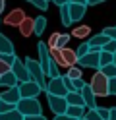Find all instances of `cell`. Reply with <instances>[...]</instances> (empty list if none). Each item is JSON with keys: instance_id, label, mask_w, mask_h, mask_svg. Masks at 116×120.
<instances>
[{"instance_id": "1", "label": "cell", "mask_w": 116, "mask_h": 120, "mask_svg": "<svg viewBox=\"0 0 116 120\" xmlns=\"http://www.w3.org/2000/svg\"><path fill=\"white\" fill-rule=\"evenodd\" d=\"M23 64H25V68H27L29 79H31V81H35V83L41 87V91H45V89H46V76L43 74V70H41V66H39V62L27 56L25 60H23Z\"/></svg>"}, {"instance_id": "2", "label": "cell", "mask_w": 116, "mask_h": 120, "mask_svg": "<svg viewBox=\"0 0 116 120\" xmlns=\"http://www.w3.org/2000/svg\"><path fill=\"white\" fill-rule=\"evenodd\" d=\"M15 110L25 118V116H37L43 114L41 112V103L37 99H19V103L15 105Z\"/></svg>"}, {"instance_id": "3", "label": "cell", "mask_w": 116, "mask_h": 120, "mask_svg": "<svg viewBox=\"0 0 116 120\" xmlns=\"http://www.w3.org/2000/svg\"><path fill=\"white\" fill-rule=\"evenodd\" d=\"M89 87H91V91H93L95 97H108V78H105L99 70L93 74Z\"/></svg>"}, {"instance_id": "4", "label": "cell", "mask_w": 116, "mask_h": 120, "mask_svg": "<svg viewBox=\"0 0 116 120\" xmlns=\"http://www.w3.org/2000/svg\"><path fill=\"white\" fill-rule=\"evenodd\" d=\"M18 89H19V97L21 99H37L41 95V87H39L35 81H23V83H18Z\"/></svg>"}, {"instance_id": "5", "label": "cell", "mask_w": 116, "mask_h": 120, "mask_svg": "<svg viewBox=\"0 0 116 120\" xmlns=\"http://www.w3.org/2000/svg\"><path fill=\"white\" fill-rule=\"evenodd\" d=\"M37 50H39V60H37V62H39V66H41L43 74H45V76H49V68H50L52 58H50V54H49V47H46V43L39 41Z\"/></svg>"}, {"instance_id": "6", "label": "cell", "mask_w": 116, "mask_h": 120, "mask_svg": "<svg viewBox=\"0 0 116 120\" xmlns=\"http://www.w3.org/2000/svg\"><path fill=\"white\" fill-rule=\"evenodd\" d=\"M46 95H54V97H66V87H64V81H62V76L58 78H52L46 81Z\"/></svg>"}, {"instance_id": "7", "label": "cell", "mask_w": 116, "mask_h": 120, "mask_svg": "<svg viewBox=\"0 0 116 120\" xmlns=\"http://www.w3.org/2000/svg\"><path fill=\"white\" fill-rule=\"evenodd\" d=\"M10 72L15 76V79H18V83H23V81H29V74H27V68L25 64H23V60H19L18 56H15V60L12 62L10 66Z\"/></svg>"}, {"instance_id": "8", "label": "cell", "mask_w": 116, "mask_h": 120, "mask_svg": "<svg viewBox=\"0 0 116 120\" xmlns=\"http://www.w3.org/2000/svg\"><path fill=\"white\" fill-rule=\"evenodd\" d=\"M46 101H49V107L54 112V116L58 114H66V109H68V103L64 97H54V95H46Z\"/></svg>"}, {"instance_id": "9", "label": "cell", "mask_w": 116, "mask_h": 120, "mask_svg": "<svg viewBox=\"0 0 116 120\" xmlns=\"http://www.w3.org/2000/svg\"><path fill=\"white\" fill-rule=\"evenodd\" d=\"M99 52L101 50H89L85 56L77 58V64H79L81 68H95V70H99Z\"/></svg>"}, {"instance_id": "10", "label": "cell", "mask_w": 116, "mask_h": 120, "mask_svg": "<svg viewBox=\"0 0 116 120\" xmlns=\"http://www.w3.org/2000/svg\"><path fill=\"white\" fill-rule=\"evenodd\" d=\"M19 99H21V97H19V89H18V85H15V87H10V89H6V91L0 93V101L12 105V107H15V105L19 103Z\"/></svg>"}, {"instance_id": "11", "label": "cell", "mask_w": 116, "mask_h": 120, "mask_svg": "<svg viewBox=\"0 0 116 120\" xmlns=\"http://www.w3.org/2000/svg\"><path fill=\"white\" fill-rule=\"evenodd\" d=\"M23 18H25V12H23L21 8H15V10H12V12L4 18V23L10 25V27H18L21 21H23Z\"/></svg>"}, {"instance_id": "12", "label": "cell", "mask_w": 116, "mask_h": 120, "mask_svg": "<svg viewBox=\"0 0 116 120\" xmlns=\"http://www.w3.org/2000/svg\"><path fill=\"white\" fill-rule=\"evenodd\" d=\"M85 10H87V6L85 4H68V12H70V19L74 21H79L83 16H85Z\"/></svg>"}, {"instance_id": "13", "label": "cell", "mask_w": 116, "mask_h": 120, "mask_svg": "<svg viewBox=\"0 0 116 120\" xmlns=\"http://www.w3.org/2000/svg\"><path fill=\"white\" fill-rule=\"evenodd\" d=\"M60 54H62V60H64V66H66V68H72V66L77 64V56H75V50H74V49L64 47V49H60Z\"/></svg>"}, {"instance_id": "14", "label": "cell", "mask_w": 116, "mask_h": 120, "mask_svg": "<svg viewBox=\"0 0 116 120\" xmlns=\"http://www.w3.org/2000/svg\"><path fill=\"white\" fill-rule=\"evenodd\" d=\"M81 99H83V103H85V107L87 109H95L97 107V103H95V99L97 97L93 95V91H91V87H89V83H85V87L81 89Z\"/></svg>"}, {"instance_id": "15", "label": "cell", "mask_w": 116, "mask_h": 120, "mask_svg": "<svg viewBox=\"0 0 116 120\" xmlns=\"http://www.w3.org/2000/svg\"><path fill=\"white\" fill-rule=\"evenodd\" d=\"M106 43H108V39H106V37H105L103 33H99V35H93L91 39L87 41V45H89V49H91V50H101V49H103Z\"/></svg>"}, {"instance_id": "16", "label": "cell", "mask_w": 116, "mask_h": 120, "mask_svg": "<svg viewBox=\"0 0 116 120\" xmlns=\"http://www.w3.org/2000/svg\"><path fill=\"white\" fill-rule=\"evenodd\" d=\"M66 103H68V107H83L85 109V103L81 99V93H77V91H70L66 93Z\"/></svg>"}, {"instance_id": "17", "label": "cell", "mask_w": 116, "mask_h": 120, "mask_svg": "<svg viewBox=\"0 0 116 120\" xmlns=\"http://www.w3.org/2000/svg\"><path fill=\"white\" fill-rule=\"evenodd\" d=\"M0 54H8V56L15 54L14 52V43L8 39L6 35H2V33H0Z\"/></svg>"}, {"instance_id": "18", "label": "cell", "mask_w": 116, "mask_h": 120, "mask_svg": "<svg viewBox=\"0 0 116 120\" xmlns=\"http://www.w3.org/2000/svg\"><path fill=\"white\" fill-rule=\"evenodd\" d=\"M18 29H19V33L23 35V37H29V35H33V18H23V21L18 25Z\"/></svg>"}, {"instance_id": "19", "label": "cell", "mask_w": 116, "mask_h": 120, "mask_svg": "<svg viewBox=\"0 0 116 120\" xmlns=\"http://www.w3.org/2000/svg\"><path fill=\"white\" fill-rule=\"evenodd\" d=\"M0 85L6 87V89H10V87H15V85H18V79H15V76H14L12 72H6V74L0 76Z\"/></svg>"}, {"instance_id": "20", "label": "cell", "mask_w": 116, "mask_h": 120, "mask_svg": "<svg viewBox=\"0 0 116 120\" xmlns=\"http://www.w3.org/2000/svg\"><path fill=\"white\" fill-rule=\"evenodd\" d=\"M45 27H46V18H43V16L33 18V35H39V37H41L43 31H45Z\"/></svg>"}, {"instance_id": "21", "label": "cell", "mask_w": 116, "mask_h": 120, "mask_svg": "<svg viewBox=\"0 0 116 120\" xmlns=\"http://www.w3.org/2000/svg\"><path fill=\"white\" fill-rule=\"evenodd\" d=\"M66 114H68L70 118H74V120H79V118H83V114H85V109H83V107H68V109H66Z\"/></svg>"}, {"instance_id": "22", "label": "cell", "mask_w": 116, "mask_h": 120, "mask_svg": "<svg viewBox=\"0 0 116 120\" xmlns=\"http://www.w3.org/2000/svg\"><path fill=\"white\" fill-rule=\"evenodd\" d=\"M89 33H91V27L89 25H79V27H75L72 31V35L77 37V39H85V37H89Z\"/></svg>"}, {"instance_id": "23", "label": "cell", "mask_w": 116, "mask_h": 120, "mask_svg": "<svg viewBox=\"0 0 116 120\" xmlns=\"http://www.w3.org/2000/svg\"><path fill=\"white\" fill-rule=\"evenodd\" d=\"M108 64H112V54H110V52L101 50V52H99V68H103V66H108Z\"/></svg>"}, {"instance_id": "24", "label": "cell", "mask_w": 116, "mask_h": 120, "mask_svg": "<svg viewBox=\"0 0 116 120\" xmlns=\"http://www.w3.org/2000/svg\"><path fill=\"white\" fill-rule=\"evenodd\" d=\"M99 72L103 74L105 78H116V66L114 64H108V66H103V68H99Z\"/></svg>"}, {"instance_id": "25", "label": "cell", "mask_w": 116, "mask_h": 120, "mask_svg": "<svg viewBox=\"0 0 116 120\" xmlns=\"http://www.w3.org/2000/svg\"><path fill=\"white\" fill-rule=\"evenodd\" d=\"M60 18H62V23H64V27L72 25V19H70V12H68V4L60 6Z\"/></svg>"}, {"instance_id": "26", "label": "cell", "mask_w": 116, "mask_h": 120, "mask_svg": "<svg viewBox=\"0 0 116 120\" xmlns=\"http://www.w3.org/2000/svg\"><path fill=\"white\" fill-rule=\"evenodd\" d=\"M0 120H23V116L14 109L10 112H2V114H0Z\"/></svg>"}, {"instance_id": "27", "label": "cell", "mask_w": 116, "mask_h": 120, "mask_svg": "<svg viewBox=\"0 0 116 120\" xmlns=\"http://www.w3.org/2000/svg\"><path fill=\"white\" fill-rule=\"evenodd\" d=\"M66 78H70V79H79V78H81V68H77V66H72V68H68Z\"/></svg>"}, {"instance_id": "28", "label": "cell", "mask_w": 116, "mask_h": 120, "mask_svg": "<svg viewBox=\"0 0 116 120\" xmlns=\"http://www.w3.org/2000/svg\"><path fill=\"white\" fill-rule=\"evenodd\" d=\"M68 43H70V35L60 33V35H58V41H56V49H64Z\"/></svg>"}, {"instance_id": "29", "label": "cell", "mask_w": 116, "mask_h": 120, "mask_svg": "<svg viewBox=\"0 0 116 120\" xmlns=\"http://www.w3.org/2000/svg\"><path fill=\"white\" fill-rule=\"evenodd\" d=\"M89 50H91V49H89V45H87V43H81L79 47L75 49V56H77V58H81V56H85V54H87Z\"/></svg>"}, {"instance_id": "30", "label": "cell", "mask_w": 116, "mask_h": 120, "mask_svg": "<svg viewBox=\"0 0 116 120\" xmlns=\"http://www.w3.org/2000/svg\"><path fill=\"white\" fill-rule=\"evenodd\" d=\"M103 35L110 41H116V27H105L103 29Z\"/></svg>"}, {"instance_id": "31", "label": "cell", "mask_w": 116, "mask_h": 120, "mask_svg": "<svg viewBox=\"0 0 116 120\" xmlns=\"http://www.w3.org/2000/svg\"><path fill=\"white\" fill-rule=\"evenodd\" d=\"M27 2L29 4H33L35 6V8H39V10H46V8H49V2H45V0H27Z\"/></svg>"}, {"instance_id": "32", "label": "cell", "mask_w": 116, "mask_h": 120, "mask_svg": "<svg viewBox=\"0 0 116 120\" xmlns=\"http://www.w3.org/2000/svg\"><path fill=\"white\" fill-rule=\"evenodd\" d=\"M83 118L85 120H103L97 112H95V109H89V110H85V114H83Z\"/></svg>"}, {"instance_id": "33", "label": "cell", "mask_w": 116, "mask_h": 120, "mask_svg": "<svg viewBox=\"0 0 116 120\" xmlns=\"http://www.w3.org/2000/svg\"><path fill=\"white\" fill-rule=\"evenodd\" d=\"M101 50H105V52H110V54H114V52H116V41H110V39H108V43H106V45H105V47L101 49Z\"/></svg>"}, {"instance_id": "34", "label": "cell", "mask_w": 116, "mask_h": 120, "mask_svg": "<svg viewBox=\"0 0 116 120\" xmlns=\"http://www.w3.org/2000/svg\"><path fill=\"white\" fill-rule=\"evenodd\" d=\"M72 87H74V91H77V93H79L81 91V89L85 87V81L79 78V79H72Z\"/></svg>"}, {"instance_id": "35", "label": "cell", "mask_w": 116, "mask_h": 120, "mask_svg": "<svg viewBox=\"0 0 116 120\" xmlns=\"http://www.w3.org/2000/svg\"><path fill=\"white\" fill-rule=\"evenodd\" d=\"M95 112H97V114L103 118V120H108V114H110V112H108V109H105V107H95Z\"/></svg>"}, {"instance_id": "36", "label": "cell", "mask_w": 116, "mask_h": 120, "mask_svg": "<svg viewBox=\"0 0 116 120\" xmlns=\"http://www.w3.org/2000/svg\"><path fill=\"white\" fill-rule=\"evenodd\" d=\"M58 35H60V33H52V35H50V39H49V43H46V47H49V50H52V49H56V41H58Z\"/></svg>"}, {"instance_id": "37", "label": "cell", "mask_w": 116, "mask_h": 120, "mask_svg": "<svg viewBox=\"0 0 116 120\" xmlns=\"http://www.w3.org/2000/svg\"><path fill=\"white\" fill-rule=\"evenodd\" d=\"M108 95H116V78L108 79Z\"/></svg>"}, {"instance_id": "38", "label": "cell", "mask_w": 116, "mask_h": 120, "mask_svg": "<svg viewBox=\"0 0 116 120\" xmlns=\"http://www.w3.org/2000/svg\"><path fill=\"white\" fill-rule=\"evenodd\" d=\"M15 107H12V105H8V103H4V101H0V114L2 112H10V110H14Z\"/></svg>"}, {"instance_id": "39", "label": "cell", "mask_w": 116, "mask_h": 120, "mask_svg": "<svg viewBox=\"0 0 116 120\" xmlns=\"http://www.w3.org/2000/svg\"><path fill=\"white\" fill-rule=\"evenodd\" d=\"M108 120H116V107H112V109H108Z\"/></svg>"}, {"instance_id": "40", "label": "cell", "mask_w": 116, "mask_h": 120, "mask_svg": "<svg viewBox=\"0 0 116 120\" xmlns=\"http://www.w3.org/2000/svg\"><path fill=\"white\" fill-rule=\"evenodd\" d=\"M23 120H46V118H45L43 114H37V116H25Z\"/></svg>"}, {"instance_id": "41", "label": "cell", "mask_w": 116, "mask_h": 120, "mask_svg": "<svg viewBox=\"0 0 116 120\" xmlns=\"http://www.w3.org/2000/svg\"><path fill=\"white\" fill-rule=\"evenodd\" d=\"M54 120H74V118H70L68 114H58V116H54Z\"/></svg>"}, {"instance_id": "42", "label": "cell", "mask_w": 116, "mask_h": 120, "mask_svg": "<svg viewBox=\"0 0 116 120\" xmlns=\"http://www.w3.org/2000/svg\"><path fill=\"white\" fill-rule=\"evenodd\" d=\"M50 2H54V4H56L58 8H60V6H64V4H68V0H50Z\"/></svg>"}, {"instance_id": "43", "label": "cell", "mask_w": 116, "mask_h": 120, "mask_svg": "<svg viewBox=\"0 0 116 120\" xmlns=\"http://www.w3.org/2000/svg\"><path fill=\"white\" fill-rule=\"evenodd\" d=\"M105 2V0H87V6H95V4H101Z\"/></svg>"}, {"instance_id": "44", "label": "cell", "mask_w": 116, "mask_h": 120, "mask_svg": "<svg viewBox=\"0 0 116 120\" xmlns=\"http://www.w3.org/2000/svg\"><path fill=\"white\" fill-rule=\"evenodd\" d=\"M4 8H6V0H0V14L4 12Z\"/></svg>"}, {"instance_id": "45", "label": "cell", "mask_w": 116, "mask_h": 120, "mask_svg": "<svg viewBox=\"0 0 116 120\" xmlns=\"http://www.w3.org/2000/svg\"><path fill=\"white\" fill-rule=\"evenodd\" d=\"M112 64L116 66V52H114V54H112Z\"/></svg>"}, {"instance_id": "46", "label": "cell", "mask_w": 116, "mask_h": 120, "mask_svg": "<svg viewBox=\"0 0 116 120\" xmlns=\"http://www.w3.org/2000/svg\"><path fill=\"white\" fill-rule=\"evenodd\" d=\"M45 2H50V0H45Z\"/></svg>"}, {"instance_id": "47", "label": "cell", "mask_w": 116, "mask_h": 120, "mask_svg": "<svg viewBox=\"0 0 116 120\" xmlns=\"http://www.w3.org/2000/svg\"><path fill=\"white\" fill-rule=\"evenodd\" d=\"M79 120H85V118H79Z\"/></svg>"}, {"instance_id": "48", "label": "cell", "mask_w": 116, "mask_h": 120, "mask_svg": "<svg viewBox=\"0 0 116 120\" xmlns=\"http://www.w3.org/2000/svg\"><path fill=\"white\" fill-rule=\"evenodd\" d=\"M85 2H87V0H85Z\"/></svg>"}, {"instance_id": "49", "label": "cell", "mask_w": 116, "mask_h": 120, "mask_svg": "<svg viewBox=\"0 0 116 120\" xmlns=\"http://www.w3.org/2000/svg\"><path fill=\"white\" fill-rule=\"evenodd\" d=\"M0 23H2V21H0Z\"/></svg>"}]
</instances>
